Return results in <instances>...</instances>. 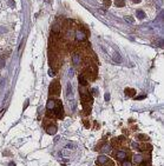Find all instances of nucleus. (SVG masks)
Listing matches in <instances>:
<instances>
[{
    "label": "nucleus",
    "mask_w": 164,
    "mask_h": 166,
    "mask_svg": "<svg viewBox=\"0 0 164 166\" xmlns=\"http://www.w3.org/2000/svg\"><path fill=\"white\" fill-rule=\"evenodd\" d=\"M49 91H50V94H52V96H58L60 93V82L58 80H54L53 82H51Z\"/></svg>",
    "instance_id": "nucleus-1"
},
{
    "label": "nucleus",
    "mask_w": 164,
    "mask_h": 166,
    "mask_svg": "<svg viewBox=\"0 0 164 166\" xmlns=\"http://www.w3.org/2000/svg\"><path fill=\"white\" fill-rule=\"evenodd\" d=\"M82 101H83V106L84 108L86 107V105L89 104V106H91V102H92V98L89 94V92H83L82 93Z\"/></svg>",
    "instance_id": "nucleus-2"
},
{
    "label": "nucleus",
    "mask_w": 164,
    "mask_h": 166,
    "mask_svg": "<svg viewBox=\"0 0 164 166\" xmlns=\"http://www.w3.org/2000/svg\"><path fill=\"white\" fill-rule=\"evenodd\" d=\"M57 104H58V101H54V100H49V101H47L46 108H47V111H49V113H50V112H52V111L56 108Z\"/></svg>",
    "instance_id": "nucleus-3"
},
{
    "label": "nucleus",
    "mask_w": 164,
    "mask_h": 166,
    "mask_svg": "<svg viewBox=\"0 0 164 166\" xmlns=\"http://www.w3.org/2000/svg\"><path fill=\"white\" fill-rule=\"evenodd\" d=\"M109 161V158L106 155H99V157L97 158V164H99V165H104Z\"/></svg>",
    "instance_id": "nucleus-4"
},
{
    "label": "nucleus",
    "mask_w": 164,
    "mask_h": 166,
    "mask_svg": "<svg viewBox=\"0 0 164 166\" xmlns=\"http://www.w3.org/2000/svg\"><path fill=\"white\" fill-rule=\"evenodd\" d=\"M85 38H86V34H85V33L83 32L82 29H79V31H77V33H76V39H77V40L82 41V40H84Z\"/></svg>",
    "instance_id": "nucleus-5"
},
{
    "label": "nucleus",
    "mask_w": 164,
    "mask_h": 166,
    "mask_svg": "<svg viewBox=\"0 0 164 166\" xmlns=\"http://www.w3.org/2000/svg\"><path fill=\"white\" fill-rule=\"evenodd\" d=\"M116 158L118 160H124L126 158V152L125 151H117L116 152Z\"/></svg>",
    "instance_id": "nucleus-6"
},
{
    "label": "nucleus",
    "mask_w": 164,
    "mask_h": 166,
    "mask_svg": "<svg viewBox=\"0 0 164 166\" xmlns=\"http://www.w3.org/2000/svg\"><path fill=\"white\" fill-rule=\"evenodd\" d=\"M46 131H47V133H49V134L53 136V134H56V133H57V126H56V125L49 126V127L46 128Z\"/></svg>",
    "instance_id": "nucleus-7"
},
{
    "label": "nucleus",
    "mask_w": 164,
    "mask_h": 166,
    "mask_svg": "<svg viewBox=\"0 0 164 166\" xmlns=\"http://www.w3.org/2000/svg\"><path fill=\"white\" fill-rule=\"evenodd\" d=\"M144 160V158L141 154H135L133 155V163L135 164H142Z\"/></svg>",
    "instance_id": "nucleus-8"
},
{
    "label": "nucleus",
    "mask_w": 164,
    "mask_h": 166,
    "mask_svg": "<svg viewBox=\"0 0 164 166\" xmlns=\"http://www.w3.org/2000/svg\"><path fill=\"white\" fill-rule=\"evenodd\" d=\"M124 93H125L128 97H135L136 96V91L133 90V88H125Z\"/></svg>",
    "instance_id": "nucleus-9"
},
{
    "label": "nucleus",
    "mask_w": 164,
    "mask_h": 166,
    "mask_svg": "<svg viewBox=\"0 0 164 166\" xmlns=\"http://www.w3.org/2000/svg\"><path fill=\"white\" fill-rule=\"evenodd\" d=\"M112 59H113V61H116V63H118V64H120L122 63V57H120L119 53L114 52L113 55H112Z\"/></svg>",
    "instance_id": "nucleus-10"
},
{
    "label": "nucleus",
    "mask_w": 164,
    "mask_h": 166,
    "mask_svg": "<svg viewBox=\"0 0 164 166\" xmlns=\"http://www.w3.org/2000/svg\"><path fill=\"white\" fill-rule=\"evenodd\" d=\"M78 80H79V84L82 85V86H85V85H88V80L84 78V76L83 74H80L79 77H78Z\"/></svg>",
    "instance_id": "nucleus-11"
},
{
    "label": "nucleus",
    "mask_w": 164,
    "mask_h": 166,
    "mask_svg": "<svg viewBox=\"0 0 164 166\" xmlns=\"http://www.w3.org/2000/svg\"><path fill=\"white\" fill-rule=\"evenodd\" d=\"M114 5L117 6V7H123V6H125V1L124 0H116Z\"/></svg>",
    "instance_id": "nucleus-12"
},
{
    "label": "nucleus",
    "mask_w": 164,
    "mask_h": 166,
    "mask_svg": "<svg viewBox=\"0 0 164 166\" xmlns=\"http://www.w3.org/2000/svg\"><path fill=\"white\" fill-rule=\"evenodd\" d=\"M136 14H137V18H138V19H143V18H145V13H144L143 11H141V9H138Z\"/></svg>",
    "instance_id": "nucleus-13"
},
{
    "label": "nucleus",
    "mask_w": 164,
    "mask_h": 166,
    "mask_svg": "<svg viewBox=\"0 0 164 166\" xmlns=\"http://www.w3.org/2000/svg\"><path fill=\"white\" fill-rule=\"evenodd\" d=\"M79 63H80L79 55H78V54H74V55H73V64H74V65H78Z\"/></svg>",
    "instance_id": "nucleus-14"
},
{
    "label": "nucleus",
    "mask_w": 164,
    "mask_h": 166,
    "mask_svg": "<svg viewBox=\"0 0 164 166\" xmlns=\"http://www.w3.org/2000/svg\"><path fill=\"white\" fill-rule=\"evenodd\" d=\"M138 139H139V140H142V141H145V140H148V139H149V138H148L147 137V136H144V134H138Z\"/></svg>",
    "instance_id": "nucleus-15"
},
{
    "label": "nucleus",
    "mask_w": 164,
    "mask_h": 166,
    "mask_svg": "<svg viewBox=\"0 0 164 166\" xmlns=\"http://www.w3.org/2000/svg\"><path fill=\"white\" fill-rule=\"evenodd\" d=\"M67 96H72V86H71V84L67 85Z\"/></svg>",
    "instance_id": "nucleus-16"
},
{
    "label": "nucleus",
    "mask_w": 164,
    "mask_h": 166,
    "mask_svg": "<svg viewBox=\"0 0 164 166\" xmlns=\"http://www.w3.org/2000/svg\"><path fill=\"white\" fill-rule=\"evenodd\" d=\"M122 166H132V164L130 163V161L125 160V161H123V164H122Z\"/></svg>",
    "instance_id": "nucleus-17"
},
{
    "label": "nucleus",
    "mask_w": 164,
    "mask_h": 166,
    "mask_svg": "<svg viewBox=\"0 0 164 166\" xmlns=\"http://www.w3.org/2000/svg\"><path fill=\"white\" fill-rule=\"evenodd\" d=\"M4 66H5V59L0 58V67H4Z\"/></svg>",
    "instance_id": "nucleus-18"
},
{
    "label": "nucleus",
    "mask_w": 164,
    "mask_h": 166,
    "mask_svg": "<svg viewBox=\"0 0 164 166\" xmlns=\"http://www.w3.org/2000/svg\"><path fill=\"white\" fill-rule=\"evenodd\" d=\"M8 5L11 6V7H15V3H14V0H9V1H8Z\"/></svg>",
    "instance_id": "nucleus-19"
},
{
    "label": "nucleus",
    "mask_w": 164,
    "mask_h": 166,
    "mask_svg": "<svg viewBox=\"0 0 164 166\" xmlns=\"http://www.w3.org/2000/svg\"><path fill=\"white\" fill-rule=\"evenodd\" d=\"M125 20H126V21H129V23H133V21H135L131 17H129V15H128V17H125Z\"/></svg>",
    "instance_id": "nucleus-20"
},
{
    "label": "nucleus",
    "mask_w": 164,
    "mask_h": 166,
    "mask_svg": "<svg viewBox=\"0 0 164 166\" xmlns=\"http://www.w3.org/2000/svg\"><path fill=\"white\" fill-rule=\"evenodd\" d=\"M102 151H104V152H109V151H110V146H108V145H106V146H104V147H103V150H102Z\"/></svg>",
    "instance_id": "nucleus-21"
},
{
    "label": "nucleus",
    "mask_w": 164,
    "mask_h": 166,
    "mask_svg": "<svg viewBox=\"0 0 164 166\" xmlns=\"http://www.w3.org/2000/svg\"><path fill=\"white\" fill-rule=\"evenodd\" d=\"M92 92H93V96H98V90L93 88V90H92Z\"/></svg>",
    "instance_id": "nucleus-22"
},
{
    "label": "nucleus",
    "mask_w": 164,
    "mask_h": 166,
    "mask_svg": "<svg viewBox=\"0 0 164 166\" xmlns=\"http://www.w3.org/2000/svg\"><path fill=\"white\" fill-rule=\"evenodd\" d=\"M104 3H105V5H106V6H109V5H110V4H111V1H110V0H105Z\"/></svg>",
    "instance_id": "nucleus-23"
},
{
    "label": "nucleus",
    "mask_w": 164,
    "mask_h": 166,
    "mask_svg": "<svg viewBox=\"0 0 164 166\" xmlns=\"http://www.w3.org/2000/svg\"><path fill=\"white\" fill-rule=\"evenodd\" d=\"M105 100H110V94H105Z\"/></svg>",
    "instance_id": "nucleus-24"
},
{
    "label": "nucleus",
    "mask_w": 164,
    "mask_h": 166,
    "mask_svg": "<svg viewBox=\"0 0 164 166\" xmlns=\"http://www.w3.org/2000/svg\"><path fill=\"white\" fill-rule=\"evenodd\" d=\"M69 76H70V77H72V76H73V70H72V68H71V70H70V74H69Z\"/></svg>",
    "instance_id": "nucleus-25"
},
{
    "label": "nucleus",
    "mask_w": 164,
    "mask_h": 166,
    "mask_svg": "<svg viewBox=\"0 0 164 166\" xmlns=\"http://www.w3.org/2000/svg\"><path fill=\"white\" fill-rule=\"evenodd\" d=\"M27 105H28V100H26V102H25V105H24V108H26Z\"/></svg>",
    "instance_id": "nucleus-26"
},
{
    "label": "nucleus",
    "mask_w": 164,
    "mask_h": 166,
    "mask_svg": "<svg viewBox=\"0 0 164 166\" xmlns=\"http://www.w3.org/2000/svg\"><path fill=\"white\" fill-rule=\"evenodd\" d=\"M142 0H132V3H136V4H138V3H141Z\"/></svg>",
    "instance_id": "nucleus-27"
},
{
    "label": "nucleus",
    "mask_w": 164,
    "mask_h": 166,
    "mask_svg": "<svg viewBox=\"0 0 164 166\" xmlns=\"http://www.w3.org/2000/svg\"><path fill=\"white\" fill-rule=\"evenodd\" d=\"M49 74H50V76H54V74H53V72H52V71H49Z\"/></svg>",
    "instance_id": "nucleus-28"
},
{
    "label": "nucleus",
    "mask_w": 164,
    "mask_h": 166,
    "mask_svg": "<svg viewBox=\"0 0 164 166\" xmlns=\"http://www.w3.org/2000/svg\"><path fill=\"white\" fill-rule=\"evenodd\" d=\"M8 166H15V164H14V163H9Z\"/></svg>",
    "instance_id": "nucleus-29"
}]
</instances>
